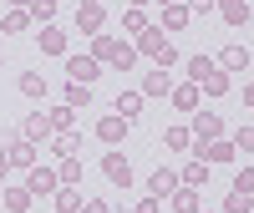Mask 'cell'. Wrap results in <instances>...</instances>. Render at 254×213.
<instances>
[{"label":"cell","mask_w":254,"mask_h":213,"mask_svg":"<svg viewBox=\"0 0 254 213\" xmlns=\"http://www.w3.org/2000/svg\"><path fill=\"white\" fill-rule=\"evenodd\" d=\"M214 66H224V71H244V66H249V46H224Z\"/></svg>","instance_id":"cell-11"},{"label":"cell","mask_w":254,"mask_h":213,"mask_svg":"<svg viewBox=\"0 0 254 213\" xmlns=\"http://www.w3.org/2000/svg\"><path fill=\"white\" fill-rule=\"evenodd\" d=\"M163 142H168V147H188V142H193V132H188V127H168Z\"/></svg>","instance_id":"cell-31"},{"label":"cell","mask_w":254,"mask_h":213,"mask_svg":"<svg viewBox=\"0 0 254 213\" xmlns=\"http://www.w3.org/2000/svg\"><path fill=\"white\" fill-rule=\"evenodd\" d=\"M102 173H107L112 188H127V183H132V162H127L122 153H107V158H102Z\"/></svg>","instance_id":"cell-6"},{"label":"cell","mask_w":254,"mask_h":213,"mask_svg":"<svg viewBox=\"0 0 254 213\" xmlns=\"http://www.w3.org/2000/svg\"><path fill=\"white\" fill-rule=\"evenodd\" d=\"M214 5H219V0H188V10H193V15H208Z\"/></svg>","instance_id":"cell-38"},{"label":"cell","mask_w":254,"mask_h":213,"mask_svg":"<svg viewBox=\"0 0 254 213\" xmlns=\"http://www.w3.org/2000/svg\"><path fill=\"white\" fill-rule=\"evenodd\" d=\"M56 178L66 183V188H71V183H81V162H76V158H66V162H61V173H56Z\"/></svg>","instance_id":"cell-32"},{"label":"cell","mask_w":254,"mask_h":213,"mask_svg":"<svg viewBox=\"0 0 254 213\" xmlns=\"http://www.w3.org/2000/svg\"><path fill=\"white\" fill-rule=\"evenodd\" d=\"M122 26L132 31V36H142V31H147V15H142V10H127V15H122Z\"/></svg>","instance_id":"cell-33"},{"label":"cell","mask_w":254,"mask_h":213,"mask_svg":"<svg viewBox=\"0 0 254 213\" xmlns=\"http://www.w3.org/2000/svg\"><path fill=\"white\" fill-rule=\"evenodd\" d=\"M51 15H56V0H31V20L36 26H46Z\"/></svg>","instance_id":"cell-28"},{"label":"cell","mask_w":254,"mask_h":213,"mask_svg":"<svg viewBox=\"0 0 254 213\" xmlns=\"http://www.w3.org/2000/svg\"><path fill=\"white\" fill-rule=\"evenodd\" d=\"M244 102H249V106H254V81H249V87H244Z\"/></svg>","instance_id":"cell-42"},{"label":"cell","mask_w":254,"mask_h":213,"mask_svg":"<svg viewBox=\"0 0 254 213\" xmlns=\"http://www.w3.org/2000/svg\"><path fill=\"white\" fill-rule=\"evenodd\" d=\"M193 153H198L208 167H214V162H234V142H229V137H214V142H198Z\"/></svg>","instance_id":"cell-8"},{"label":"cell","mask_w":254,"mask_h":213,"mask_svg":"<svg viewBox=\"0 0 254 213\" xmlns=\"http://www.w3.org/2000/svg\"><path fill=\"white\" fill-rule=\"evenodd\" d=\"M0 31H5V36H20V31H31V15H26V10H10L5 20H0Z\"/></svg>","instance_id":"cell-21"},{"label":"cell","mask_w":254,"mask_h":213,"mask_svg":"<svg viewBox=\"0 0 254 213\" xmlns=\"http://www.w3.org/2000/svg\"><path fill=\"white\" fill-rule=\"evenodd\" d=\"M229 142H234V153H239V147H244V153H254V127H239Z\"/></svg>","instance_id":"cell-35"},{"label":"cell","mask_w":254,"mask_h":213,"mask_svg":"<svg viewBox=\"0 0 254 213\" xmlns=\"http://www.w3.org/2000/svg\"><path fill=\"white\" fill-rule=\"evenodd\" d=\"M178 173H173V167H153V173H147V198H173L178 193Z\"/></svg>","instance_id":"cell-3"},{"label":"cell","mask_w":254,"mask_h":213,"mask_svg":"<svg viewBox=\"0 0 254 213\" xmlns=\"http://www.w3.org/2000/svg\"><path fill=\"white\" fill-rule=\"evenodd\" d=\"M117 56V41L112 36H97V61H112Z\"/></svg>","instance_id":"cell-36"},{"label":"cell","mask_w":254,"mask_h":213,"mask_svg":"<svg viewBox=\"0 0 254 213\" xmlns=\"http://www.w3.org/2000/svg\"><path fill=\"white\" fill-rule=\"evenodd\" d=\"M41 51L61 56V51H66V31H61V26H41Z\"/></svg>","instance_id":"cell-13"},{"label":"cell","mask_w":254,"mask_h":213,"mask_svg":"<svg viewBox=\"0 0 254 213\" xmlns=\"http://www.w3.org/2000/svg\"><path fill=\"white\" fill-rule=\"evenodd\" d=\"M97 137H102V142H122V137H127V117H117V112L102 117V122H97Z\"/></svg>","instance_id":"cell-12"},{"label":"cell","mask_w":254,"mask_h":213,"mask_svg":"<svg viewBox=\"0 0 254 213\" xmlns=\"http://www.w3.org/2000/svg\"><path fill=\"white\" fill-rule=\"evenodd\" d=\"M173 106H183V112H193V106H198V87H193V81L173 92Z\"/></svg>","instance_id":"cell-27"},{"label":"cell","mask_w":254,"mask_h":213,"mask_svg":"<svg viewBox=\"0 0 254 213\" xmlns=\"http://www.w3.org/2000/svg\"><path fill=\"white\" fill-rule=\"evenodd\" d=\"M137 213H158V198H142V203H137Z\"/></svg>","instance_id":"cell-40"},{"label":"cell","mask_w":254,"mask_h":213,"mask_svg":"<svg viewBox=\"0 0 254 213\" xmlns=\"http://www.w3.org/2000/svg\"><path fill=\"white\" fill-rule=\"evenodd\" d=\"M56 208H61V213H76V208H81V193H76V188H61V193H56Z\"/></svg>","instance_id":"cell-30"},{"label":"cell","mask_w":254,"mask_h":213,"mask_svg":"<svg viewBox=\"0 0 254 213\" xmlns=\"http://www.w3.org/2000/svg\"><path fill=\"white\" fill-rule=\"evenodd\" d=\"M81 213H107V203H102V198H92V203L81 208Z\"/></svg>","instance_id":"cell-39"},{"label":"cell","mask_w":254,"mask_h":213,"mask_svg":"<svg viewBox=\"0 0 254 213\" xmlns=\"http://www.w3.org/2000/svg\"><path fill=\"white\" fill-rule=\"evenodd\" d=\"M173 92V81H168V71L158 66V71H147V81H142V97H168Z\"/></svg>","instance_id":"cell-16"},{"label":"cell","mask_w":254,"mask_h":213,"mask_svg":"<svg viewBox=\"0 0 254 213\" xmlns=\"http://www.w3.org/2000/svg\"><path fill=\"white\" fill-rule=\"evenodd\" d=\"M26 203H31L26 188H5V208H10V213H26Z\"/></svg>","instance_id":"cell-29"},{"label":"cell","mask_w":254,"mask_h":213,"mask_svg":"<svg viewBox=\"0 0 254 213\" xmlns=\"http://www.w3.org/2000/svg\"><path fill=\"white\" fill-rule=\"evenodd\" d=\"M20 132H26L31 142H46V137L56 132V127H51V117H46V112H31V117H26V127H20Z\"/></svg>","instance_id":"cell-10"},{"label":"cell","mask_w":254,"mask_h":213,"mask_svg":"<svg viewBox=\"0 0 254 213\" xmlns=\"http://www.w3.org/2000/svg\"><path fill=\"white\" fill-rule=\"evenodd\" d=\"M5 173H10V162H5V153H0V183H5Z\"/></svg>","instance_id":"cell-41"},{"label":"cell","mask_w":254,"mask_h":213,"mask_svg":"<svg viewBox=\"0 0 254 213\" xmlns=\"http://www.w3.org/2000/svg\"><path fill=\"white\" fill-rule=\"evenodd\" d=\"M173 208H178V213H198V188H178V193H173Z\"/></svg>","instance_id":"cell-23"},{"label":"cell","mask_w":254,"mask_h":213,"mask_svg":"<svg viewBox=\"0 0 254 213\" xmlns=\"http://www.w3.org/2000/svg\"><path fill=\"white\" fill-rule=\"evenodd\" d=\"M66 106H71V112H76V106H92V87L71 81V87H66Z\"/></svg>","instance_id":"cell-24"},{"label":"cell","mask_w":254,"mask_h":213,"mask_svg":"<svg viewBox=\"0 0 254 213\" xmlns=\"http://www.w3.org/2000/svg\"><path fill=\"white\" fill-rule=\"evenodd\" d=\"M132 61H137V46H122V41H117V56H112V66H122V71H127Z\"/></svg>","instance_id":"cell-34"},{"label":"cell","mask_w":254,"mask_h":213,"mask_svg":"<svg viewBox=\"0 0 254 213\" xmlns=\"http://www.w3.org/2000/svg\"><path fill=\"white\" fill-rule=\"evenodd\" d=\"M219 132H224V122H219L214 112H198V117H193V142H214Z\"/></svg>","instance_id":"cell-9"},{"label":"cell","mask_w":254,"mask_h":213,"mask_svg":"<svg viewBox=\"0 0 254 213\" xmlns=\"http://www.w3.org/2000/svg\"><path fill=\"white\" fill-rule=\"evenodd\" d=\"M66 76L81 81V87H92V81L102 76V61H97V56H71V61H66Z\"/></svg>","instance_id":"cell-5"},{"label":"cell","mask_w":254,"mask_h":213,"mask_svg":"<svg viewBox=\"0 0 254 213\" xmlns=\"http://www.w3.org/2000/svg\"><path fill=\"white\" fill-rule=\"evenodd\" d=\"M10 5H31V0H10Z\"/></svg>","instance_id":"cell-43"},{"label":"cell","mask_w":254,"mask_h":213,"mask_svg":"<svg viewBox=\"0 0 254 213\" xmlns=\"http://www.w3.org/2000/svg\"><path fill=\"white\" fill-rule=\"evenodd\" d=\"M163 5H178V0H163Z\"/></svg>","instance_id":"cell-44"},{"label":"cell","mask_w":254,"mask_h":213,"mask_svg":"<svg viewBox=\"0 0 254 213\" xmlns=\"http://www.w3.org/2000/svg\"><path fill=\"white\" fill-rule=\"evenodd\" d=\"M112 106H117V117L132 122V117L142 112V92H117V102H112Z\"/></svg>","instance_id":"cell-17"},{"label":"cell","mask_w":254,"mask_h":213,"mask_svg":"<svg viewBox=\"0 0 254 213\" xmlns=\"http://www.w3.org/2000/svg\"><path fill=\"white\" fill-rule=\"evenodd\" d=\"M178 183H183V188H208V162H203V158L188 162L183 173H178Z\"/></svg>","instance_id":"cell-14"},{"label":"cell","mask_w":254,"mask_h":213,"mask_svg":"<svg viewBox=\"0 0 254 213\" xmlns=\"http://www.w3.org/2000/svg\"><path fill=\"white\" fill-rule=\"evenodd\" d=\"M249 208H254V193H239L234 188V193L224 198V213H249Z\"/></svg>","instance_id":"cell-25"},{"label":"cell","mask_w":254,"mask_h":213,"mask_svg":"<svg viewBox=\"0 0 254 213\" xmlns=\"http://www.w3.org/2000/svg\"><path fill=\"white\" fill-rule=\"evenodd\" d=\"M20 97H46V76H41V71H26V76H20Z\"/></svg>","instance_id":"cell-20"},{"label":"cell","mask_w":254,"mask_h":213,"mask_svg":"<svg viewBox=\"0 0 254 213\" xmlns=\"http://www.w3.org/2000/svg\"><path fill=\"white\" fill-rule=\"evenodd\" d=\"M56 188H61V178L51 173V167H31V178H26V193L31 198H51Z\"/></svg>","instance_id":"cell-4"},{"label":"cell","mask_w":254,"mask_h":213,"mask_svg":"<svg viewBox=\"0 0 254 213\" xmlns=\"http://www.w3.org/2000/svg\"><path fill=\"white\" fill-rule=\"evenodd\" d=\"M0 66H5V56H0Z\"/></svg>","instance_id":"cell-46"},{"label":"cell","mask_w":254,"mask_h":213,"mask_svg":"<svg viewBox=\"0 0 254 213\" xmlns=\"http://www.w3.org/2000/svg\"><path fill=\"white\" fill-rule=\"evenodd\" d=\"M234 188H239V193H254V167H239V173H234Z\"/></svg>","instance_id":"cell-37"},{"label":"cell","mask_w":254,"mask_h":213,"mask_svg":"<svg viewBox=\"0 0 254 213\" xmlns=\"http://www.w3.org/2000/svg\"><path fill=\"white\" fill-rule=\"evenodd\" d=\"M51 153H56V158H76V153H81V137H76V132H56V137H51Z\"/></svg>","instance_id":"cell-18"},{"label":"cell","mask_w":254,"mask_h":213,"mask_svg":"<svg viewBox=\"0 0 254 213\" xmlns=\"http://www.w3.org/2000/svg\"><path fill=\"white\" fill-rule=\"evenodd\" d=\"M132 5H147V0H132Z\"/></svg>","instance_id":"cell-45"},{"label":"cell","mask_w":254,"mask_h":213,"mask_svg":"<svg viewBox=\"0 0 254 213\" xmlns=\"http://www.w3.org/2000/svg\"><path fill=\"white\" fill-rule=\"evenodd\" d=\"M188 15H193L188 5H168V10H163V20H168V31H188Z\"/></svg>","instance_id":"cell-22"},{"label":"cell","mask_w":254,"mask_h":213,"mask_svg":"<svg viewBox=\"0 0 254 213\" xmlns=\"http://www.w3.org/2000/svg\"><path fill=\"white\" fill-rule=\"evenodd\" d=\"M46 117H51V127H56V132H71V117H76V112H71L66 102H61V106H51Z\"/></svg>","instance_id":"cell-26"},{"label":"cell","mask_w":254,"mask_h":213,"mask_svg":"<svg viewBox=\"0 0 254 213\" xmlns=\"http://www.w3.org/2000/svg\"><path fill=\"white\" fill-rule=\"evenodd\" d=\"M5 162H10V167H26V173H31V167H36V142H31L26 132H15V137H10V147H5Z\"/></svg>","instance_id":"cell-2"},{"label":"cell","mask_w":254,"mask_h":213,"mask_svg":"<svg viewBox=\"0 0 254 213\" xmlns=\"http://www.w3.org/2000/svg\"><path fill=\"white\" fill-rule=\"evenodd\" d=\"M163 46H168V41H163V31H153V26H147V31L137 36V51H142V56H158Z\"/></svg>","instance_id":"cell-19"},{"label":"cell","mask_w":254,"mask_h":213,"mask_svg":"<svg viewBox=\"0 0 254 213\" xmlns=\"http://www.w3.org/2000/svg\"><path fill=\"white\" fill-rule=\"evenodd\" d=\"M188 76H193V87L208 92V97H224V92H229V71L214 66L208 56H193V61H188Z\"/></svg>","instance_id":"cell-1"},{"label":"cell","mask_w":254,"mask_h":213,"mask_svg":"<svg viewBox=\"0 0 254 213\" xmlns=\"http://www.w3.org/2000/svg\"><path fill=\"white\" fill-rule=\"evenodd\" d=\"M219 15L229 20V26H244L249 20V0H219Z\"/></svg>","instance_id":"cell-15"},{"label":"cell","mask_w":254,"mask_h":213,"mask_svg":"<svg viewBox=\"0 0 254 213\" xmlns=\"http://www.w3.org/2000/svg\"><path fill=\"white\" fill-rule=\"evenodd\" d=\"M102 20H107L102 0H81V5H76V26L87 31V36H97V31H102Z\"/></svg>","instance_id":"cell-7"}]
</instances>
